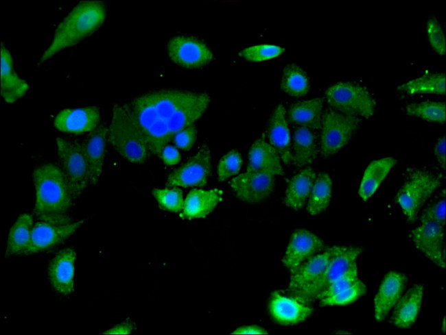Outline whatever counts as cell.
<instances>
[{
    "mask_svg": "<svg viewBox=\"0 0 446 335\" xmlns=\"http://www.w3.org/2000/svg\"><path fill=\"white\" fill-rule=\"evenodd\" d=\"M210 102L207 92L164 88L140 95L126 103L151 155L159 157L178 132L203 116Z\"/></svg>",
    "mask_w": 446,
    "mask_h": 335,
    "instance_id": "6da1fadb",
    "label": "cell"
},
{
    "mask_svg": "<svg viewBox=\"0 0 446 335\" xmlns=\"http://www.w3.org/2000/svg\"><path fill=\"white\" fill-rule=\"evenodd\" d=\"M32 182L37 220L56 221L69 216L75 200L60 166L52 163L40 164L32 172Z\"/></svg>",
    "mask_w": 446,
    "mask_h": 335,
    "instance_id": "7a4b0ae2",
    "label": "cell"
},
{
    "mask_svg": "<svg viewBox=\"0 0 446 335\" xmlns=\"http://www.w3.org/2000/svg\"><path fill=\"white\" fill-rule=\"evenodd\" d=\"M106 17L105 4L99 1H82L58 24L52 39L40 56L45 62L60 51L80 43L94 34Z\"/></svg>",
    "mask_w": 446,
    "mask_h": 335,
    "instance_id": "3957f363",
    "label": "cell"
},
{
    "mask_svg": "<svg viewBox=\"0 0 446 335\" xmlns=\"http://www.w3.org/2000/svg\"><path fill=\"white\" fill-rule=\"evenodd\" d=\"M107 137L110 147L129 163L143 164L152 156L126 102L113 104Z\"/></svg>",
    "mask_w": 446,
    "mask_h": 335,
    "instance_id": "277c9868",
    "label": "cell"
},
{
    "mask_svg": "<svg viewBox=\"0 0 446 335\" xmlns=\"http://www.w3.org/2000/svg\"><path fill=\"white\" fill-rule=\"evenodd\" d=\"M443 176L427 167L408 168L403 183L396 195L408 221L414 223L425 202L441 185Z\"/></svg>",
    "mask_w": 446,
    "mask_h": 335,
    "instance_id": "5b68a950",
    "label": "cell"
},
{
    "mask_svg": "<svg viewBox=\"0 0 446 335\" xmlns=\"http://www.w3.org/2000/svg\"><path fill=\"white\" fill-rule=\"evenodd\" d=\"M325 97L331 109L344 114L369 119L375 112L374 96L366 86L357 82H336L326 89Z\"/></svg>",
    "mask_w": 446,
    "mask_h": 335,
    "instance_id": "8992f818",
    "label": "cell"
},
{
    "mask_svg": "<svg viewBox=\"0 0 446 335\" xmlns=\"http://www.w3.org/2000/svg\"><path fill=\"white\" fill-rule=\"evenodd\" d=\"M54 140L60 168L76 201L91 186L86 159L78 139L58 136Z\"/></svg>",
    "mask_w": 446,
    "mask_h": 335,
    "instance_id": "52a82bcc",
    "label": "cell"
},
{
    "mask_svg": "<svg viewBox=\"0 0 446 335\" xmlns=\"http://www.w3.org/2000/svg\"><path fill=\"white\" fill-rule=\"evenodd\" d=\"M361 119L331 108L323 111L320 128L319 152L328 158L336 155L352 139Z\"/></svg>",
    "mask_w": 446,
    "mask_h": 335,
    "instance_id": "ba28073f",
    "label": "cell"
},
{
    "mask_svg": "<svg viewBox=\"0 0 446 335\" xmlns=\"http://www.w3.org/2000/svg\"><path fill=\"white\" fill-rule=\"evenodd\" d=\"M86 220H74L69 216L56 221L37 220L34 223L27 256L49 250L71 237Z\"/></svg>",
    "mask_w": 446,
    "mask_h": 335,
    "instance_id": "9c48e42d",
    "label": "cell"
},
{
    "mask_svg": "<svg viewBox=\"0 0 446 335\" xmlns=\"http://www.w3.org/2000/svg\"><path fill=\"white\" fill-rule=\"evenodd\" d=\"M211 170V152L209 145L204 142L182 165L169 174L166 184L169 187L204 186Z\"/></svg>",
    "mask_w": 446,
    "mask_h": 335,
    "instance_id": "30bf717a",
    "label": "cell"
},
{
    "mask_svg": "<svg viewBox=\"0 0 446 335\" xmlns=\"http://www.w3.org/2000/svg\"><path fill=\"white\" fill-rule=\"evenodd\" d=\"M362 251V248L360 247L348 246L333 258L316 280L305 289L291 294L290 296L307 305L317 300L322 293L355 262Z\"/></svg>",
    "mask_w": 446,
    "mask_h": 335,
    "instance_id": "8fae6325",
    "label": "cell"
},
{
    "mask_svg": "<svg viewBox=\"0 0 446 335\" xmlns=\"http://www.w3.org/2000/svg\"><path fill=\"white\" fill-rule=\"evenodd\" d=\"M167 53L175 64L187 69L202 68L214 59L213 51L204 42L182 34L173 36L168 40Z\"/></svg>",
    "mask_w": 446,
    "mask_h": 335,
    "instance_id": "7c38bea8",
    "label": "cell"
},
{
    "mask_svg": "<svg viewBox=\"0 0 446 335\" xmlns=\"http://www.w3.org/2000/svg\"><path fill=\"white\" fill-rule=\"evenodd\" d=\"M410 238L415 247L431 262L445 268V224L422 221L412 230Z\"/></svg>",
    "mask_w": 446,
    "mask_h": 335,
    "instance_id": "4fadbf2b",
    "label": "cell"
},
{
    "mask_svg": "<svg viewBox=\"0 0 446 335\" xmlns=\"http://www.w3.org/2000/svg\"><path fill=\"white\" fill-rule=\"evenodd\" d=\"M236 197L244 202L254 203L266 199L273 191L275 175L257 171H246L229 182Z\"/></svg>",
    "mask_w": 446,
    "mask_h": 335,
    "instance_id": "5bb4252c",
    "label": "cell"
},
{
    "mask_svg": "<svg viewBox=\"0 0 446 335\" xmlns=\"http://www.w3.org/2000/svg\"><path fill=\"white\" fill-rule=\"evenodd\" d=\"M348 246L333 245L313 256L291 273L288 291L290 294L299 292L316 280L330 261Z\"/></svg>",
    "mask_w": 446,
    "mask_h": 335,
    "instance_id": "9a60e30c",
    "label": "cell"
},
{
    "mask_svg": "<svg viewBox=\"0 0 446 335\" xmlns=\"http://www.w3.org/2000/svg\"><path fill=\"white\" fill-rule=\"evenodd\" d=\"M76 251L65 247L57 252L47 267V277L52 289L62 296L71 295L75 289Z\"/></svg>",
    "mask_w": 446,
    "mask_h": 335,
    "instance_id": "2e32d148",
    "label": "cell"
},
{
    "mask_svg": "<svg viewBox=\"0 0 446 335\" xmlns=\"http://www.w3.org/2000/svg\"><path fill=\"white\" fill-rule=\"evenodd\" d=\"M325 248L324 241L315 234L298 229L292 234L281 262L291 273L303 262Z\"/></svg>",
    "mask_w": 446,
    "mask_h": 335,
    "instance_id": "e0dca14e",
    "label": "cell"
},
{
    "mask_svg": "<svg viewBox=\"0 0 446 335\" xmlns=\"http://www.w3.org/2000/svg\"><path fill=\"white\" fill-rule=\"evenodd\" d=\"M107 134L108 125L101 123L95 129L78 139L86 159L91 186L99 183L103 174Z\"/></svg>",
    "mask_w": 446,
    "mask_h": 335,
    "instance_id": "ac0fdd59",
    "label": "cell"
},
{
    "mask_svg": "<svg viewBox=\"0 0 446 335\" xmlns=\"http://www.w3.org/2000/svg\"><path fill=\"white\" fill-rule=\"evenodd\" d=\"M100 121L101 113L97 107L65 108L56 115L54 126L62 133L84 135L95 129Z\"/></svg>",
    "mask_w": 446,
    "mask_h": 335,
    "instance_id": "d6986e66",
    "label": "cell"
},
{
    "mask_svg": "<svg viewBox=\"0 0 446 335\" xmlns=\"http://www.w3.org/2000/svg\"><path fill=\"white\" fill-rule=\"evenodd\" d=\"M408 277L403 273L390 271L382 281L374 298V314L378 322L384 321L403 295Z\"/></svg>",
    "mask_w": 446,
    "mask_h": 335,
    "instance_id": "ffe728a7",
    "label": "cell"
},
{
    "mask_svg": "<svg viewBox=\"0 0 446 335\" xmlns=\"http://www.w3.org/2000/svg\"><path fill=\"white\" fill-rule=\"evenodd\" d=\"M268 142L277 151L281 162L288 165L292 163L291 134L283 104L276 106L267 126Z\"/></svg>",
    "mask_w": 446,
    "mask_h": 335,
    "instance_id": "44dd1931",
    "label": "cell"
},
{
    "mask_svg": "<svg viewBox=\"0 0 446 335\" xmlns=\"http://www.w3.org/2000/svg\"><path fill=\"white\" fill-rule=\"evenodd\" d=\"M0 64L1 96L5 103H13L27 93L29 85L14 71L12 56L3 42H1Z\"/></svg>",
    "mask_w": 446,
    "mask_h": 335,
    "instance_id": "7402d4cb",
    "label": "cell"
},
{
    "mask_svg": "<svg viewBox=\"0 0 446 335\" xmlns=\"http://www.w3.org/2000/svg\"><path fill=\"white\" fill-rule=\"evenodd\" d=\"M313 309L294 297H287L279 293H272L269 312L277 323L283 325H295L306 320L312 313Z\"/></svg>",
    "mask_w": 446,
    "mask_h": 335,
    "instance_id": "603a6c76",
    "label": "cell"
},
{
    "mask_svg": "<svg viewBox=\"0 0 446 335\" xmlns=\"http://www.w3.org/2000/svg\"><path fill=\"white\" fill-rule=\"evenodd\" d=\"M246 171L265 172L274 175L284 174L279 155L266 140L263 134L255 140L250 148Z\"/></svg>",
    "mask_w": 446,
    "mask_h": 335,
    "instance_id": "cb8c5ba5",
    "label": "cell"
},
{
    "mask_svg": "<svg viewBox=\"0 0 446 335\" xmlns=\"http://www.w3.org/2000/svg\"><path fill=\"white\" fill-rule=\"evenodd\" d=\"M423 286L416 284L401 296L390 317V323L399 328H408L416 321L422 303Z\"/></svg>",
    "mask_w": 446,
    "mask_h": 335,
    "instance_id": "d4e9b609",
    "label": "cell"
},
{
    "mask_svg": "<svg viewBox=\"0 0 446 335\" xmlns=\"http://www.w3.org/2000/svg\"><path fill=\"white\" fill-rule=\"evenodd\" d=\"M223 194L219 188L191 190L184 200L180 216L185 219L206 217L222 201Z\"/></svg>",
    "mask_w": 446,
    "mask_h": 335,
    "instance_id": "484cf974",
    "label": "cell"
},
{
    "mask_svg": "<svg viewBox=\"0 0 446 335\" xmlns=\"http://www.w3.org/2000/svg\"><path fill=\"white\" fill-rule=\"evenodd\" d=\"M314 131L298 126L294 132L292 149V163L297 166L311 164L319 153V140Z\"/></svg>",
    "mask_w": 446,
    "mask_h": 335,
    "instance_id": "4316f807",
    "label": "cell"
},
{
    "mask_svg": "<svg viewBox=\"0 0 446 335\" xmlns=\"http://www.w3.org/2000/svg\"><path fill=\"white\" fill-rule=\"evenodd\" d=\"M34 224L32 215L21 214L10 229L5 256L6 258L27 256L31 243V236Z\"/></svg>",
    "mask_w": 446,
    "mask_h": 335,
    "instance_id": "83f0119b",
    "label": "cell"
},
{
    "mask_svg": "<svg viewBox=\"0 0 446 335\" xmlns=\"http://www.w3.org/2000/svg\"><path fill=\"white\" fill-rule=\"evenodd\" d=\"M317 175L312 168H305L294 175L288 182L284 196L287 207L301 210L309 198Z\"/></svg>",
    "mask_w": 446,
    "mask_h": 335,
    "instance_id": "f1b7e54d",
    "label": "cell"
},
{
    "mask_svg": "<svg viewBox=\"0 0 446 335\" xmlns=\"http://www.w3.org/2000/svg\"><path fill=\"white\" fill-rule=\"evenodd\" d=\"M323 101L321 98L296 101L288 110L290 121L298 126L305 127L314 131L320 130L323 113Z\"/></svg>",
    "mask_w": 446,
    "mask_h": 335,
    "instance_id": "f546056e",
    "label": "cell"
},
{
    "mask_svg": "<svg viewBox=\"0 0 446 335\" xmlns=\"http://www.w3.org/2000/svg\"><path fill=\"white\" fill-rule=\"evenodd\" d=\"M397 164L394 158H384L373 161L367 166L359 188V195L362 200L368 199L377 190L391 169Z\"/></svg>",
    "mask_w": 446,
    "mask_h": 335,
    "instance_id": "4dcf8cb0",
    "label": "cell"
},
{
    "mask_svg": "<svg viewBox=\"0 0 446 335\" xmlns=\"http://www.w3.org/2000/svg\"><path fill=\"white\" fill-rule=\"evenodd\" d=\"M280 86L284 93L291 97H301L309 92L310 79L301 66L290 64L283 70Z\"/></svg>",
    "mask_w": 446,
    "mask_h": 335,
    "instance_id": "1f68e13d",
    "label": "cell"
},
{
    "mask_svg": "<svg viewBox=\"0 0 446 335\" xmlns=\"http://www.w3.org/2000/svg\"><path fill=\"white\" fill-rule=\"evenodd\" d=\"M332 194V180L327 173L316 176L308 198L307 210L310 215H318L329 206Z\"/></svg>",
    "mask_w": 446,
    "mask_h": 335,
    "instance_id": "d6a6232c",
    "label": "cell"
},
{
    "mask_svg": "<svg viewBox=\"0 0 446 335\" xmlns=\"http://www.w3.org/2000/svg\"><path fill=\"white\" fill-rule=\"evenodd\" d=\"M398 90L408 94L445 95V75L444 73L423 75L398 86Z\"/></svg>",
    "mask_w": 446,
    "mask_h": 335,
    "instance_id": "836d02e7",
    "label": "cell"
},
{
    "mask_svg": "<svg viewBox=\"0 0 446 335\" xmlns=\"http://www.w3.org/2000/svg\"><path fill=\"white\" fill-rule=\"evenodd\" d=\"M406 112L410 116L431 122L443 124L445 121V103L442 101L412 103L406 106Z\"/></svg>",
    "mask_w": 446,
    "mask_h": 335,
    "instance_id": "e575fe53",
    "label": "cell"
},
{
    "mask_svg": "<svg viewBox=\"0 0 446 335\" xmlns=\"http://www.w3.org/2000/svg\"><path fill=\"white\" fill-rule=\"evenodd\" d=\"M366 292V286L360 280H358L352 286L327 297L320 300V305L325 306H342L354 302Z\"/></svg>",
    "mask_w": 446,
    "mask_h": 335,
    "instance_id": "d590c367",
    "label": "cell"
},
{
    "mask_svg": "<svg viewBox=\"0 0 446 335\" xmlns=\"http://www.w3.org/2000/svg\"><path fill=\"white\" fill-rule=\"evenodd\" d=\"M152 193L158 203L164 210L172 212L182 211L184 199L180 188L177 187L156 188L152 189Z\"/></svg>",
    "mask_w": 446,
    "mask_h": 335,
    "instance_id": "8d00e7d4",
    "label": "cell"
},
{
    "mask_svg": "<svg viewBox=\"0 0 446 335\" xmlns=\"http://www.w3.org/2000/svg\"><path fill=\"white\" fill-rule=\"evenodd\" d=\"M283 47L270 44H261L243 49L238 55L250 62H259L273 59L284 52Z\"/></svg>",
    "mask_w": 446,
    "mask_h": 335,
    "instance_id": "74e56055",
    "label": "cell"
},
{
    "mask_svg": "<svg viewBox=\"0 0 446 335\" xmlns=\"http://www.w3.org/2000/svg\"><path fill=\"white\" fill-rule=\"evenodd\" d=\"M243 160L240 153L237 149H232L224 155L217 166L218 181L226 179L237 175L242 166Z\"/></svg>",
    "mask_w": 446,
    "mask_h": 335,
    "instance_id": "f35d334b",
    "label": "cell"
},
{
    "mask_svg": "<svg viewBox=\"0 0 446 335\" xmlns=\"http://www.w3.org/2000/svg\"><path fill=\"white\" fill-rule=\"evenodd\" d=\"M357 268L354 262L339 278L333 282L318 297L317 300L331 296L355 284L357 280Z\"/></svg>",
    "mask_w": 446,
    "mask_h": 335,
    "instance_id": "ab89813d",
    "label": "cell"
},
{
    "mask_svg": "<svg viewBox=\"0 0 446 335\" xmlns=\"http://www.w3.org/2000/svg\"><path fill=\"white\" fill-rule=\"evenodd\" d=\"M426 32L429 42L436 52L443 55L445 53V38L443 29L435 17H430L427 22Z\"/></svg>",
    "mask_w": 446,
    "mask_h": 335,
    "instance_id": "60d3db41",
    "label": "cell"
},
{
    "mask_svg": "<svg viewBox=\"0 0 446 335\" xmlns=\"http://www.w3.org/2000/svg\"><path fill=\"white\" fill-rule=\"evenodd\" d=\"M198 130L195 125L188 126L178 132L173 137L176 147L183 151L190 150L197 138Z\"/></svg>",
    "mask_w": 446,
    "mask_h": 335,
    "instance_id": "b9f144b4",
    "label": "cell"
},
{
    "mask_svg": "<svg viewBox=\"0 0 446 335\" xmlns=\"http://www.w3.org/2000/svg\"><path fill=\"white\" fill-rule=\"evenodd\" d=\"M432 221L445 224V199L441 198L425 207L420 216V221Z\"/></svg>",
    "mask_w": 446,
    "mask_h": 335,
    "instance_id": "7bdbcfd3",
    "label": "cell"
},
{
    "mask_svg": "<svg viewBox=\"0 0 446 335\" xmlns=\"http://www.w3.org/2000/svg\"><path fill=\"white\" fill-rule=\"evenodd\" d=\"M159 158L167 166H174L181 160V156L177 147L169 144L163 147Z\"/></svg>",
    "mask_w": 446,
    "mask_h": 335,
    "instance_id": "ee69618b",
    "label": "cell"
},
{
    "mask_svg": "<svg viewBox=\"0 0 446 335\" xmlns=\"http://www.w3.org/2000/svg\"><path fill=\"white\" fill-rule=\"evenodd\" d=\"M434 156L441 168L445 169V137L443 136L440 137L434 148Z\"/></svg>",
    "mask_w": 446,
    "mask_h": 335,
    "instance_id": "f6af8a7d",
    "label": "cell"
},
{
    "mask_svg": "<svg viewBox=\"0 0 446 335\" xmlns=\"http://www.w3.org/2000/svg\"><path fill=\"white\" fill-rule=\"evenodd\" d=\"M134 325L131 321L118 323L104 331L103 334H129L134 330Z\"/></svg>",
    "mask_w": 446,
    "mask_h": 335,
    "instance_id": "bcb514c9",
    "label": "cell"
},
{
    "mask_svg": "<svg viewBox=\"0 0 446 335\" xmlns=\"http://www.w3.org/2000/svg\"><path fill=\"white\" fill-rule=\"evenodd\" d=\"M232 334H267V331L259 325H244L234 330Z\"/></svg>",
    "mask_w": 446,
    "mask_h": 335,
    "instance_id": "7dc6e473",
    "label": "cell"
}]
</instances>
